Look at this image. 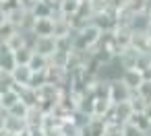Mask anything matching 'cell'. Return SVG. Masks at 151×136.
<instances>
[{
	"label": "cell",
	"instance_id": "1",
	"mask_svg": "<svg viewBox=\"0 0 151 136\" xmlns=\"http://www.w3.org/2000/svg\"><path fill=\"white\" fill-rule=\"evenodd\" d=\"M108 97H110L112 105H116V103L130 101L132 99V91L122 80H112V83H108Z\"/></svg>",
	"mask_w": 151,
	"mask_h": 136
},
{
	"label": "cell",
	"instance_id": "2",
	"mask_svg": "<svg viewBox=\"0 0 151 136\" xmlns=\"http://www.w3.org/2000/svg\"><path fill=\"white\" fill-rule=\"evenodd\" d=\"M31 50H33V54H40L44 58H50L56 52V39L54 37H33Z\"/></svg>",
	"mask_w": 151,
	"mask_h": 136
},
{
	"label": "cell",
	"instance_id": "3",
	"mask_svg": "<svg viewBox=\"0 0 151 136\" xmlns=\"http://www.w3.org/2000/svg\"><path fill=\"white\" fill-rule=\"evenodd\" d=\"M110 111H112V101L108 97H93V101H91V117L108 120Z\"/></svg>",
	"mask_w": 151,
	"mask_h": 136
},
{
	"label": "cell",
	"instance_id": "4",
	"mask_svg": "<svg viewBox=\"0 0 151 136\" xmlns=\"http://www.w3.org/2000/svg\"><path fill=\"white\" fill-rule=\"evenodd\" d=\"M2 130H4L6 134L19 136V134H23V132L27 130V122L21 120V117H13V115H9V113H4V117H2Z\"/></svg>",
	"mask_w": 151,
	"mask_h": 136
},
{
	"label": "cell",
	"instance_id": "5",
	"mask_svg": "<svg viewBox=\"0 0 151 136\" xmlns=\"http://www.w3.org/2000/svg\"><path fill=\"white\" fill-rule=\"evenodd\" d=\"M31 76H33V72H31L29 66H17V68L11 72L13 87H15V89H25V87H29Z\"/></svg>",
	"mask_w": 151,
	"mask_h": 136
},
{
	"label": "cell",
	"instance_id": "6",
	"mask_svg": "<svg viewBox=\"0 0 151 136\" xmlns=\"http://www.w3.org/2000/svg\"><path fill=\"white\" fill-rule=\"evenodd\" d=\"M120 80L134 93L141 85H143V80H145V76H143V72L139 70V68H124V72H122V76H120Z\"/></svg>",
	"mask_w": 151,
	"mask_h": 136
},
{
	"label": "cell",
	"instance_id": "7",
	"mask_svg": "<svg viewBox=\"0 0 151 136\" xmlns=\"http://www.w3.org/2000/svg\"><path fill=\"white\" fill-rule=\"evenodd\" d=\"M52 31H54V21L52 19H35V23L31 27L33 37H52Z\"/></svg>",
	"mask_w": 151,
	"mask_h": 136
},
{
	"label": "cell",
	"instance_id": "8",
	"mask_svg": "<svg viewBox=\"0 0 151 136\" xmlns=\"http://www.w3.org/2000/svg\"><path fill=\"white\" fill-rule=\"evenodd\" d=\"M70 52H60V50H56L50 58H48V62H50V68H56V70H68V64H70Z\"/></svg>",
	"mask_w": 151,
	"mask_h": 136
},
{
	"label": "cell",
	"instance_id": "9",
	"mask_svg": "<svg viewBox=\"0 0 151 136\" xmlns=\"http://www.w3.org/2000/svg\"><path fill=\"white\" fill-rule=\"evenodd\" d=\"M0 101H2V109L9 111L11 107H15V105L21 101V95H19V91L13 87V89H9V91H4L2 95H0Z\"/></svg>",
	"mask_w": 151,
	"mask_h": 136
},
{
	"label": "cell",
	"instance_id": "10",
	"mask_svg": "<svg viewBox=\"0 0 151 136\" xmlns=\"http://www.w3.org/2000/svg\"><path fill=\"white\" fill-rule=\"evenodd\" d=\"M27 66L31 68V72H46V70L50 68V62H48V58H44V56H40V54H33Z\"/></svg>",
	"mask_w": 151,
	"mask_h": 136
},
{
	"label": "cell",
	"instance_id": "11",
	"mask_svg": "<svg viewBox=\"0 0 151 136\" xmlns=\"http://www.w3.org/2000/svg\"><path fill=\"white\" fill-rule=\"evenodd\" d=\"M13 56H15L17 66H27V64H29V60H31V56H33V50H31L29 46H25V48H21V50L13 52Z\"/></svg>",
	"mask_w": 151,
	"mask_h": 136
},
{
	"label": "cell",
	"instance_id": "12",
	"mask_svg": "<svg viewBox=\"0 0 151 136\" xmlns=\"http://www.w3.org/2000/svg\"><path fill=\"white\" fill-rule=\"evenodd\" d=\"M134 95L143 99L145 103H151V80H143V85L134 91Z\"/></svg>",
	"mask_w": 151,
	"mask_h": 136
},
{
	"label": "cell",
	"instance_id": "13",
	"mask_svg": "<svg viewBox=\"0 0 151 136\" xmlns=\"http://www.w3.org/2000/svg\"><path fill=\"white\" fill-rule=\"evenodd\" d=\"M27 111H29V105H25L23 101H19L15 107H11V109H9V111H4V113H9V115H13V117H21V120H25Z\"/></svg>",
	"mask_w": 151,
	"mask_h": 136
},
{
	"label": "cell",
	"instance_id": "14",
	"mask_svg": "<svg viewBox=\"0 0 151 136\" xmlns=\"http://www.w3.org/2000/svg\"><path fill=\"white\" fill-rule=\"evenodd\" d=\"M122 136H147V134L141 132L139 128H134L132 124H124V128H122Z\"/></svg>",
	"mask_w": 151,
	"mask_h": 136
},
{
	"label": "cell",
	"instance_id": "15",
	"mask_svg": "<svg viewBox=\"0 0 151 136\" xmlns=\"http://www.w3.org/2000/svg\"><path fill=\"white\" fill-rule=\"evenodd\" d=\"M25 132H27V136H48L46 130H44L42 126H29Z\"/></svg>",
	"mask_w": 151,
	"mask_h": 136
},
{
	"label": "cell",
	"instance_id": "16",
	"mask_svg": "<svg viewBox=\"0 0 151 136\" xmlns=\"http://www.w3.org/2000/svg\"><path fill=\"white\" fill-rule=\"evenodd\" d=\"M4 25H9V11L4 6H0V29H2Z\"/></svg>",
	"mask_w": 151,
	"mask_h": 136
},
{
	"label": "cell",
	"instance_id": "17",
	"mask_svg": "<svg viewBox=\"0 0 151 136\" xmlns=\"http://www.w3.org/2000/svg\"><path fill=\"white\" fill-rule=\"evenodd\" d=\"M145 35H147V39L151 41V21H149V25H147V29H145Z\"/></svg>",
	"mask_w": 151,
	"mask_h": 136
},
{
	"label": "cell",
	"instance_id": "18",
	"mask_svg": "<svg viewBox=\"0 0 151 136\" xmlns=\"http://www.w3.org/2000/svg\"><path fill=\"white\" fill-rule=\"evenodd\" d=\"M4 91H9V87H6V85H4V83H2V80H0V95H2V93H4Z\"/></svg>",
	"mask_w": 151,
	"mask_h": 136
}]
</instances>
